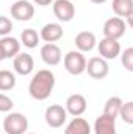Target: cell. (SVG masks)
Listing matches in <instances>:
<instances>
[{"instance_id":"cell-1","label":"cell","mask_w":133,"mask_h":134,"mask_svg":"<svg viewBox=\"0 0 133 134\" xmlns=\"http://www.w3.org/2000/svg\"><path fill=\"white\" fill-rule=\"evenodd\" d=\"M53 87H55V75H53V72H50L47 69H41L30 80L28 92H30L32 98L38 101H44L50 97V94L53 92Z\"/></svg>"},{"instance_id":"cell-2","label":"cell","mask_w":133,"mask_h":134,"mask_svg":"<svg viewBox=\"0 0 133 134\" xmlns=\"http://www.w3.org/2000/svg\"><path fill=\"white\" fill-rule=\"evenodd\" d=\"M28 130V119L21 112H9L3 119V131L6 134H25Z\"/></svg>"},{"instance_id":"cell-3","label":"cell","mask_w":133,"mask_h":134,"mask_svg":"<svg viewBox=\"0 0 133 134\" xmlns=\"http://www.w3.org/2000/svg\"><path fill=\"white\" fill-rule=\"evenodd\" d=\"M64 69L70 75H81L83 72H86V58L80 50H70L64 55Z\"/></svg>"},{"instance_id":"cell-4","label":"cell","mask_w":133,"mask_h":134,"mask_svg":"<svg viewBox=\"0 0 133 134\" xmlns=\"http://www.w3.org/2000/svg\"><path fill=\"white\" fill-rule=\"evenodd\" d=\"M67 114H69L67 109L63 108L61 104H50V106L45 109L44 119H45V123H47L50 128H61V126L66 123Z\"/></svg>"},{"instance_id":"cell-5","label":"cell","mask_w":133,"mask_h":134,"mask_svg":"<svg viewBox=\"0 0 133 134\" xmlns=\"http://www.w3.org/2000/svg\"><path fill=\"white\" fill-rule=\"evenodd\" d=\"M9 13L13 19L19 22H27V20H32V17L34 16V6L28 0H16L11 5Z\"/></svg>"},{"instance_id":"cell-6","label":"cell","mask_w":133,"mask_h":134,"mask_svg":"<svg viewBox=\"0 0 133 134\" xmlns=\"http://www.w3.org/2000/svg\"><path fill=\"white\" fill-rule=\"evenodd\" d=\"M125 33V20L122 17H110L103 24V36L119 41Z\"/></svg>"},{"instance_id":"cell-7","label":"cell","mask_w":133,"mask_h":134,"mask_svg":"<svg viewBox=\"0 0 133 134\" xmlns=\"http://www.w3.org/2000/svg\"><path fill=\"white\" fill-rule=\"evenodd\" d=\"M86 72L91 78L94 80H103L106 78L108 72H110V66L106 63L105 58L102 56H94L88 61V66H86Z\"/></svg>"},{"instance_id":"cell-8","label":"cell","mask_w":133,"mask_h":134,"mask_svg":"<svg viewBox=\"0 0 133 134\" xmlns=\"http://www.w3.org/2000/svg\"><path fill=\"white\" fill-rule=\"evenodd\" d=\"M53 14L60 22H70L75 17V6L70 0H55Z\"/></svg>"},{"instance_id":"cell-9","label":"cell","mask_w":133,"mask_h":134,"mask_svg":"<svg viewBox=\"0 0 133 134\" xmlns=\"http://www.w3.org/2000/svg\"><path fill=\"white\" fill-rule=\"evenodd\" d=\"M97 48H99V55L105 59H116L121 55V44L116 39H110V37L100 39Z\"/></svg>"},{"instance_id":"cell-10","label":"cell","mask_w":133,"mask_h":134,"mask_svg":"<svg viewBox=\"0 0 133 134\" xmlns=\"http://www.w3.org/2000/svg\"><path fill=\"white\" fill-rule=\"evenodd\" d=\"M21 53V42L13 36H3L0 39V58H16Z\"/></svg>"},{"instance_id":"cell-11","label":"cell","mask_w":133,"mask_h":134,"mask_svg":"<svg viewBox=\"0 0 133 134\" xmlns=\"http://www.w3.org/2000/svg\"><path fill=\"white\" fill-rule=\"evenodd\" d=\"M41 58L47 66H58L63 59L61 48L57 44H44L41 47Z\"/></svg>"},{"instance_id":"cell-12","label":"cell","mask_w":133,"mask_h":134,"mask_svg":"<svg viewBox=\"0 0 133 134\" xmlns=\"http://www.w3.org/2000/svg\"><path fill=\"white\" fill-rule=\"evenodd\" d=\"M67 112L74 117H80L81 114H85L86 108H88V101L86 98L81 95V94H74V95H69L66 100V106Z\"/></svg>"},{"instance_id":"cell-13","label":"cell","mask_w":133,"mask_h":134,"mask_svg":"<svg viewBox=\"0 0 133 134\" xmlns=\"http://www.w3.org/2000/svg\"><path fill=\"white\" fill-rule=\"evenodd\" d=\"M13 67H14V72L19 75H24V76L30 75L34 69L33 56L28 53H19L13 61Z\"/></svg>"},{"instance_id":"cell-14","label":"cell","mask_w":133,"mask_h":134,"mask_svg":"<svg viewBox=\"0 0 133 134\" xmlns=\"http://www.w3.org/2000/svg\"><path fill=\"white\" fill-rule=\"evenodd\" d=\"M61 37H63V27L60 24H57V22L45 24L41 28V39L45 44H55Z\"/></svg>"},{"instance_id":"cell-15","label":"cell","mask_w":133,"mask_h":134,"mask_svg":"<svg viewBox=\"0 0 133 134\" xmlns=\"http://www.w3.org/2000/svg\"><path fill=\"white\" fill-rule=\"evenodd\" d=\"M94 133L96 134H117L116 131V119L106 114H102L94 122Z\"/></svg>"},{"instance_id":"cell-16","label":"cell","mask_w":133,"mask_h":134,"mask_svg":"<svg viewBox=\"0 0 133 134\" xmlns=\"http://www.w3.org/2000/svg\"><path fill=\"white\" fill-rule=\"evenodd\" d=\"M97 44L96 34L93 31H80L75 36V47L83 53V52H91Z\"/></svg>"},{"instance_id":"cell-17","label":"cell","mask_w":133,"mask_h":134,"mask_svg":"<svg viewBox=\"0 0 133 134\" xmlns=\"http://www.w3.org/2000/svg\"><path fill=\"white\" fill-rule=\"evenodd\" d=\"M64 134H91V126L83 117H74L67 123Z\"/></svg>"},{"instance_id":"cell-18","label":"cell","mask_w":133,"mask_h":134,"mask_svg":"<svg viewBox=\"0 0 133 134\" xmlns=\"http://www.w3.org/2000/svg\"><path fill=\"white\" fill-rule=\"evenodd\" d=\"M114 14L117 17H129L133 13V0H113L111 5Z\"/></svg>"},{"instance_id":"cell-19","label":"cell","mask_w":133,"mask_h":134,"mask_svg":"<svg viewBox=\"0 0 133 134\" xmlns=\"http://www.w3.org/2000/svg\"><path fill=\"white\" fill-rule=\"evenodd\" d=\"M124 101L121 100V97H110L108 100L105 101V108H103V114L110 115V117H117L121 114Z\"/></svg>"},{"instance_id":"cell-20","label":"cell","mask_w":133,"mask_h":134,"mask_svg":"<svg viewBox=\"0 0 133 134\" xmlns=\"http://www.w3.org/2000/svg\"><path fill=\"white\" fill-rule=\"evenodd\" d=\"M39 39H41V34H38V31L33 30V28H25V30L21 33V42H22L27 48H34V47H38Z\"/></svg>"},{"instance_id":"cell-21","label":"cell","mask_w":133,"mask_h":134,"mask_svg":"<svg viewBox=\"0 0 133 134\" xmlns=\"http://www.w3.org/2000/svg\"><path fill=\"white\" fill-rule=\"evenodd\" d=\"M14 86H16V76H14V73L9 72V70H6V69L0 70V91L6 92V91L14 89Z\"/></svg>"},{"instance_id":"cell-22","label":"cell","mask_w":133,"mask_h":134,"mask_svg":"<svg viewBox=\"0 0 133 134\" xmlns=\"http://www.w3.org/2000/svg\"><path fill=\"white\" fill-rule=\"evenodd\" d=\"M119 117L129 123V125H133V101H127L122 104V109H121V114Z\"/></svg>"},{"instance_id":"cell-23","label":"cell","mask_w":133,"mask_h":134,"mask_svg":"<svg viewBox=\"0 0 133 134\" xmlns=\"http://www.w3.org/2000/svg\"><path fill=\"white\" fill-rule=\"evenodd\" d=\"M121 63H122V66L125 67V70L133 72V47L125 48L121 53Z\"/></svg>"},{"instance_id":"cell-24","label":"cell","mask_w":133,"mask_h":134,"mask_svg":"<svg viewBox=\"0 0 133 134\" xmlns=\"http://www.w3.org/2000/svg\"><path fill=\"white\" fill-rule=\"evenodd\" d=\"M13 30V22L6 16H0V36H8V33Z\"/></svg>"},{"instance_id":"cell-25","label":"cell","mask_w":133,"mask_h":134,"mask_svg":"<svg viewBox=\"0 0 133 134\" xmlns=\"http://www.w3.org/2000/svg\"><path fill=\"white\" fill-rule=\"evenodd\" d=\"M13 109V98H9L5 94H0V111L2 112H9Z\"/></svg>"},{"instance_id":"cell-26","label":"cell","mask_w":133,"mask_h":134,"mask_svg":"<svg viewBox=\"0 0 133 134\" xmlns=\"http://www.w3.org/2000/svg\"><path fill=\"white\" fill-rule=\"evenodd\" d=\"M36 5H39V6H49V5H52L55 0H33Z\"/></svg>"},{"instance_id":"cell-27","label":"cell","mask_w":133,"mask_h":134,"mask_svg":"<svg viewBox=\"0 0 133 134\" xmlns=\"http://www.w3.org/2000/svg\"><path fill=\"white\" fill-rule=\"evenodd\" d=\"M127 24H129V27H130V28H133V13L127 17Z\"/></svg>"},{"instance_id":"cell-28","label":"cell","mask_w":133,"mask_h":134,"mask_svg":"<svg viewBox=\"0 0 133 134\" xmlns=\"http://www.w3.org/2000/svg\"><path fill=\"white\" fill-rule=\"evenodd\" d=\"M89 2H93V3H97V5H100V3H105L106 0H89Z\"/></svg>"},{"instance_id":"cell-29","label":"cell","mask_w":133,"mask_h":134,"mask_svg":"<svg viewBox=\"0 0 133 134\" xmlns=\"http://www.w3.org/2000/svg\"><path fill=\"white\" fill-rule=\"evenodd\" d=\"M25 134H34V133H25Z\"/></svg>"},{"instance_id":"cell-30","label":"cell","mask_w":133,"mask_h":134,"mask_svg":"<svg viewBox=\"0 0 133 134\" xmlns=\"http://www.w3.org/2000/svg\"><path fill=\"white\" fill-rule=\"evenodd\" d=\"M14 2H16V0H14Z\"/></svg>"}]
</instances>
